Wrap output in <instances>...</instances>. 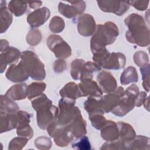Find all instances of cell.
Here are the masks:
<instances>
[{"mask_svg": "<svg viewBox=\"0 0 150 150\" xmlns=\"http://www.w3.org/2000/svg\"><path fill=\"white\" fill-rule=\"evenodd\" d=\"M124 22L128 28L125 38L129 43L141 47H146L149 45V30L141 15L131 13L125 19Z\"/></svg>", "mask_w": 150, "mask_h": 150, "instance_id": "obj_1", "label": "cell"}, {"mask_svg": "<svg viewBox=\"0 0 150 150\" xmlns=\"http://www.w3.org/2000/svg\"><path fill=\"white\" fill-rule=\"evenodd\" d=\"M119 34L117 26L112 22L108 21L104 25H96V28L90 40V49L92 53L105 48L113 43Z\"/></svg>", "mask_w": 150, "mask_h": 150, "instance_id": "obj_2", "label": "cell"}, {"mask_svg": "<svg viewBox=\"0 0 150 150\" xmlns=\"http://www.w3.org/2000/svg\"><path fill=\"white\" fill-rule=\"evenodd\" d=\"M20 62L33 80L40 81L46 77L45 65L33 52L23 51Z\"/></svg>", "mask_w": 150, "mask_h": 150, "instance_id": "obj_3", "label": "cell"}, {"mask_svg": "<svg viewBox=\"0 0 150 150\" xmlns=\"http://www.w3.org/2000/svg\"><path fill=\"white\" fill-rule=\"evenodd\" d=\"M139 93V87L136 84H132L128 87L119 104L111 111L112 114L118 117L127 114L135 107V98Z\"/></svg>", "mask_w": 150, "mask_h": 150, "instance_id": "obj_4", "label": "cell"}, {"mask_svg": "<svg viewBox=\"0 0 150 150\" xmlns=\"http://www.w3.org/2000/svg\"><path fill=\"white\" fill-rule=\"evenodd\" d=\"M46 129L49 136L53 138L54 143L59 147L67 146L74 138L67 127L61 125L57 120L50 124Z\"/></svg>", "mask_w": 150, "mask_h": 150, "instance_id": "obj_5", "label": "cell"}, {"mask_svg": "<svg viewBox=\"0 0 150 150\" xmlns=\"http://www.w3.org/2000/svg\"><path fill=\"white\" fill-rule=\"evenodd\" d=\"M75 100L69 98H62L60 100L57 121L61 125L67 126L81 112L79 107L75 105Z\"/></svg>", "mask_w": 150, "mask_h": 150, "instance_id": "obj_6", "label": "cell"}, {"mask_svg": "<svg viewBox=\"0 0 150 150\" xmlns=\"http://www.w3.org/2000/svg\"><path fill=\"white\" fill-rule=\"evenodd\" d=\"M46 44L57 58L64 59L71 54V49L69 45L58 35H50L47 39Z\"/></svg>", "mask_w": 150, "mask_h": 150, "instance_id": "obj_7", "label": "cell"}, {"mask_svg": "<svg viewBox=\"0 0 150 150\" xmlns=\"http://www.w3.org/2000/svg\"><path fill=\"white\" fill-rule=\"evenodd\" d=\"M59 108L55 105L46 107L36 111V121L38 127L42 129H46L52 122L57 121Z\"/></svg>", "mask_w": 150, "mask_h": 150, "instance_id": "obj_8", "label": "cell"}, {"mask_svg": "<svg viewBox=\"0 0 150 150\" xmlns=\"http://www.w3.org/2000/svg\"><path fill=\"white\" fill-rule=\"evenodd\" d=\"M69 4L60 2L58 5V11L66 18L71 19L78 15L83 14L86 9V2L83 1H67Z\"/></svg>", "mask_w": 150, "mask_h": 150, "instance_id": "obj_9", "label": "cell"}, {"mask_svg": "<svg viewBox=\"0 0 150 150\" xmlns=\"http://www.w3.org/2000/svg\"><path fill=\"white\" fill-rule=\"evenodd\" d=\"M97 2L101 11L113 13L117 16L122 15L130 6L129 1H97Z\"/></svg>", "mask_w": 150, "mask_h": 150, "instance_id": "obj_10", "label": "cell"}, {"mask_svg": "<svg viewBox=\"0 0 150 150\" xmlns=\"http://www.w3.org/2000/svg\"><path fill=\"white\" fill-rule=\"evenodd\" d=\"M124 94V88L119 86L114 92L101 96L99 100L104 112L108 113L111 112L119 104Z\"/></svg>", "mask_w": 150, "mask_h": 150, "instance_id": "obj_11", "label": "cell"}, {"mask_svg": "<svg viewBox=\"0 0 150 150\" xmlns=\"http://www.w3.org/2000/svg\"><path fill=\"white\" fill-rule=\"evenodd\" d=\"M126 63L125 56L120 52H109L100 66L105 69L117 70L123 69Z\"/></svg>", "mask_w": 150, "mask_h": 150, "instance_id": "obj_12", "label": "cell"}, {"mask_svg": "<svg viewBox=\"0 0 150 150\" xmlns=\"http://www.w3.org/2000/svg\"><path fill=\"white\" fill-rule=\"evenodd\" d=\"M79 33L83 36L87 37L93 35L96 30V24L93 16L88 13L80 15L77 21Z\"/></svg>", "mask_w": 150, "mask_h": 150, "instance_id": "obj_13", "label": "cell"}, {"mask_svg": "<svg viewBox=\"0 0 150 150\" xmlns=\"http://www.w3.org/2000/svg\"><path fill=\"white\" fill-rule=\"evenodd\" d=\"M50 12L49 8L43 6L29 13L27 16V22L32 28L43 25L49 18Z\"/></svg>", "mask_w": 150, "mask_h": 150, "instance_id": "obj_14", "label": "cell"}, {"mask_svg": "<svg viewBox=\"0 0 150 150\" xmlns=\"http://www.w3.org/2000/svg\"><path fill=\"white\" fill-rule=\"evenodd\" d=\"M5 76L9 81L14 83H21L26 81L29 77L21 62L18 63L12 64L5 73Z\"/></svg>", "mask_w": 150, "mask_h": 150, "instance_id": "obj_15", "label": "cell"}, {"mask_svg": "<svg viewBox=\"0 0 150 150\" xmlns=\"http://www.w3.org/2000/svg\"><path fill=\"white\" fill-rule=\"evenodd\" d=\"M22 53L15 47L9 46L6 50L1 52L0 72L2 73L8 64L16 63L21 57Z\"/></svg>", "mask_w": 150, "mask_h": 150, "instance_id": "obj_16", "label": "cell"}, {"mask_svg": "<svg viewBox=\"0 0 150 150\" xmlns=\"http://www.w3.org/2000/svg\"><path fill=\"white\" fill-rule=\"evenodd\" d=\"M78 85L82 97H101L103 95L101 88L93 79H83L80 80V83Z\"/></svg>", "mask_w": 150, "mask_h": 150, "instance_id": "obj_17", "label": "cell"}, {"mask_svg": "<svg viewBox=\"0 0 150 150\" xmlns=\"http://www.w3.org/2000/svg\"><path fill=\"white\" fill-rule=\"evenodd\" d=\"M97 80L100 84L103 93H110L117 88V83L112 74L107 71L100 72L97 76Z\"/></svg>", "mask_w": 150, "mask_h": 150, "instance_id": "obj_18", "label": "cell"}, {"mask_svg": "<svg viewBox=\"0 0 150 150\" xmlns=\"http://www.w3.org/2000/svg\"><path fill=\"white\" fill-rule=\"evenodd\" d=\"M66 127L76 138L85 135L87 133L86 121L83 119L81 112Z\"/></svg>", "mask_w": 150, "mask_h": 150, "instance_id": "obj_19", "label": "cell"}, {"mask_svg": "<svg viewBox=\"0 0 150 150\" xmlns=\"http://www.w3.org/2000/svg\"><path fill=\"white\" fill-rule=\"evenodd\" d=\"M17 111L9 113L0 111L1 134L16 128L18 125V119L16 115Z\"/></svg>", "mask_w": 150, "mask_h": 150, "instance_id": "obj_20", "label": "cell"}, {"mask_svg": "<svg viewBox=\"0 0 150 150\" xmlns=\"http://www.w3.org/2000/svg\"><path fill=\"white\" fill-rule=\"evenodd\" d=\"M101 138L107 141H111L119 138V130L117 123L111 120H107L104 127L100 129Z\"/></svg>", "mask_w": 150, "mask_h": 150, "instance_id": "obj_21", "label": "cell"}, {"mask_svg": "<svg viewBox=\"0 0 150 150\" xmlns=\"http://www.w3.org/2000/svg\"><path fill=\"white\" fill-rule=\"evenodd\" d=\"M28 87L25 83L16 84L11 86L5 95L14 101L23 100L28 97Z\"/></svg>", "mask_w": 150, "mask_h": 150, "instance_id": "obj_22", "label": "cell"}, {"mask_svg": "<svg viewBox=\"0 0 150 150\" xmlns=\"http://www.w3.org/2000/svg\"><path fill=\"white\" fill-rule=\"evenodd\" d=\"M60 96L62 98H69L75 100L82 97L81 92L79 85L74 82H69L59 91Z\"/></svg>", "mask_w": 150, "mask_h": 150, "instance_id": "obj_23", "label": "cell"}, {"mask_svg": "<svg viewBox=\"0 0 150 150\" xmlns=\"http://www.w3.org/2000/svg\"><path fill=\"white\" fill-rule=\"evenodd\" d=\"M125 149L149 150L150 139L144 135H137L125 144Z\"/></svg>", "mask_w": 150, "mask_h": 150, "instance_id": "obj_24", "label": "cell"}, {"mask_svg": "<svg viewBox=\"0 0 150 150\" xmlns=\"http://www.w3.org/2000/svg\"><path fill=\"white\" fill-rule=\"evenodd\" d=\"M117 124L119 130L118 139L123 141L125 144L136 136V132L130 124L122 121L118 122Z\"/></svg>", "mask_w": 150, "mask_h": 150, "instance_id": "obj_25", "label": "cell"}, {"mask_svg": "<svg viewBox=\"0 0 150 150\" xmlns=\"http://www.w3.org/2000/svg\"><path fill=\"white\" fill-rule=\"evenodd\" d=\"M1 33L5 32L11 26L13 16L11 12L6 8V1H1Z\"/></svg>", "mask_w": 150, "mask_h": 150, "instance_id": "obj_26", "label": "cell"}, {"mask_svg": "<svg viewBox=\"0 0 150 150\" xmlns=\"http://www.w3.org/2000/svg\"><path fill=\"white\" fill-rule=\"evenodd\" d=\"M84 108L88 115L94 114H101L103 115L104 114L100 100L96 99V97H88L84 103Z\"/></svg>", "mask_w": 150, "mask_h": 150, "instance_id": "obj_27", "label": "cell"}, {"mask_svg": "<svg viewBox=\"0 0 150 150\" xmlns=\"http://www.w3.org/2000/svg\"><path fill=\"white\" fill-rule=\"evenodd\" d=\"M138 81V76L136 69L133 66L127 67L121 74L120 82L122 85H127Z\"/></svg>", "mask_w": 150, "mask_h": 150, "instance_id": "obj_28", "label": "cell"}, {"mask_svg": "<svg viewBox=\"0 0 150 150\" xmlns=\"http://www.w3.org/2000/svg\"><path fill=\"white\" fill-rule=\"evenodd\" d=\"M19 110L18 104L14 100L8 98L5 95L0 97V111L5 112H14Z\"/></svg>", "mask_w": 150, "mask_h": 150, "instance_id": "obj_29", "label": "cell"}, {"mask_svg": "<svg viewBox=\"0 0 150 150\" xmlns=\"http://www.w3.org/2000/svg\"><path fill=\"white\" fill-rule=\"evenodd\" d=\"M28 8V2L21 1L12 0L9 2L8 9L16 16H21L24 14Z\"/></svg>", "mask_w": 150, "mask_h": 150, "instance_id": "obj_30", "label": "cell"}, {"mask_svg": "<svg viewBox=\"0 0 150 150\" xmlns=\"http://www.w3.org/2000/svg\"><path fill=\"white\" fill-rule=\"evenodd\" d=\"M46 84L44 82H33L28 87V98L32 100L43 94L45 90Z\"/></svg>", "mask_w": 150, "mask_h": 150, "instance_id": "obj_31", "label": "cell"}, {"mask_svg": "<svg viewBox=\"0 0 150 150\" xmlns=\"http://www.w3.org/2000/svg\"><path fill=\"white\" fill-rule=\"evenodd\" d=\"M86 62L80 59H76L72 61L71 63L70 74L71 77L75 80L80 79L81 75L84 69Z\"/></svg>", "mask_w": 150, "mask_h": 150, "instance_id": "obj_32", "label": "cell"}, {"mask_svg": "<svg viewBox=\"0 0 150 150\" xmlns=\"http://www.w3.org/2000/svg\"><path fill=\"white\" fill-rule=\"evenodd\" d=\"M52 105V101L43 93L32 101V106L36 111H38L41 108L51 106Z\"/></svg>", "mask_w": 150, "mask_h": 150, "instance_id": "obj_33", "label": "cell"}, {"mask_svg": "<svg viewBox=\"0 0 150 150\" xmlns=\"http://www.w3.org/2000/svg\"><path fill=\"white\" fill-rule=\"evenodd\" d=\"M65 27V22L63 19L59 16H53L50 21L49 29L54 33L62 32Z\"/></svg>", "mask_w": 150, "mask_h": 150, "instance_id": "obj_34", "label": "cell"}, {"mask_svg": "<svg viewBox=\"0 0 150 150\" xmlns=\"http://www.w3.org/2000/svg\"><path fill=\"white\" fill-rule=\"evenodd\" d=\"M42 38L40 31L39 29L32 28L26 35V42L30 46L38 45Z\"/></svg>", "mask_w": 150, "mask_h": 150, "instance_id": "obj_35", "label": "cell"}, {"mask_svg": "<svg viewBox=\"0 0 150 150\" xmlns=\"http://www.w3.org/2000/svg\"><path fill=\"white\" fill-rule=\"evenodd\" d=\"M76 139L77 140H76L71 144V146L73 148L79 150L91 149V144L89 139L87 136L83 135Z\"/></svg>", "mask_w": 150, "mask_h": 150, "instance_id": "obj_36", "label": "cell"}, {"mask_svg": "<svg viewBox=\"0 0 150 150\" xmlns=\"http://www.w3.org/2000/svg\"><path fill=\"white\" fill-rule=\"evenodd\" d=\"M133 59L135 64L140 67L145 66L149 64L148 54L142 50H139L135 52L134 54Z\"/></svg>", "mask_w": 150, "mask_h": 150, "instance_id": "obj_37", "label": "cell"}, {"mask_svg": "<svg viewBox=\"0 0 150 150\" xmlns=\"http://www.w3.org/2000/svg\"><path fill=\"white\" fill-rule=\"evenodd\" d=\"M29 139L23 137H17L13 138L9 143L8 149L21 150L27 144Z\"/></svg>", "mask_w": 150, "mask_h": 150, "instance_id": "obj_38", "label": "cell"}, {"mask_svg": "<svg viewBox=\"0 0 150 150\" xmlns=\"http://www.w3.org/2000/svg\"><path fill=\"white\" fill-rule=\"evenodd\" d=\"M92 126L96 129H101L107 122L106 118L101 114H94L88 115Z\"/></svg>", "mask_w": 150, "mask_h": 150, "instance_id": "obj_39", "label": "cell"}, {"mask_svg": "<svg viewBox=\"0 0 150 150\" xmlns=\"http://www.w3.org/2000/svg\"><path fill=\"white\" fill-rule=\"evenodd\" d=\"M35 145L38 149L47 150L51 148L52 142L50 138L45 136H40L35 140Z\"/></svg>", "mask_w": 150, "mask_h": 150, "instance_id": "obj_40", "label": "cell"}, {"mask_svg": "<svg viewBox=\"0 0 150 150\" xmlns=\"http://www.w3.org/2000/svg\"><path fill=\"white\" fill-rule=\"evenodd\" d=\"M100 149H108V150H112V149H125V143L122 141L121 139H118L114 141H107L104 144H103Z\"/></svg>", "mask_w": 150, "mask_h": 150, "instance_id": "obj_41", "label": "cell"}, {"mask_svg": "<svg viewBox=\"0 0 150 150\" xmlns=\"http://www.w3.org/2000/svg\"><path fill=\"white\" fill-rule=\"evenodd\" d=\"M149 70L150 64L140 67V71L142 74V86L147 91H149Z\"/></svg>", "mask_w": 150, "mask_h": 150, "instance_id": "obj_42", "label": "cell"}, {"mask_svg": "<svg viewBox=\"0 0 150 150\" xmlns=\"http://www.w3.org/2000/svg\"><path fill=\"white\" fill-rule=\"evenodd\" d=\"M16 134L18 136L31 139L33 135V130L29 124H26L16 127Z\"/></svg>", "mask_w": 150, "mask_h": 150, "instance_id": "obj_43", "label": "cell"}, {"mask_svg": "<svg viewBox=\"0 0 150 150\" xmlns=\"http://www.w3.org/2000/svg\"><path fill=\"white\" fill-rule=\"evenodd\" d=\"M130 5L134 6L136 9L141 11H145L147 9L149 1H129Z\"/></svg>", "mask_w": 150, "mask_h": 150, "instance_id": "obj_44", "label": "cell"}, {"mask_svg": "<svg viewBox=\"0 0 150 150\" xmlns=\"http://www.w3.org/2000/svg\"><path fill=\"white\" fill-rule=\"evenodd\" d=\"M67 68L66 62L61 59H59L53 63V70L55 73H60L64 71Z\"/></svg>", "mask_w": 150, "mask_h": 150, "instance_id": "obj_45", "label": "cell"}, {"mask_svg": "<svg viewBox=\"0 0 150 150\" xmlns=\"http://www.w3.org/2000/svg\"><path fill=\"white\" fill-rule=\"evenodd\" d=\"M147 94L145 91H141L137 95L135 101V106L136 107H141L144 102L146 101L147 98Z\"/></svg>", "mask_w": 150, "mask_h": 150, "instance_id": "obj_46", "label": "cell"}, {"mask_svg": "<svg viewBox=\"0 0 150 150\" xmlns=\"http://www.w3.org/2000/svg\"><path fill=\"white\" fill-rule=\"evenodd\" d=\"M28 5L30 8L32 9H38L39 7H40L42 5V1H35V2H28Z\"/></svg>", "mask_w": 150, "mask_h": 150, "instance_id": "obj_47", "label": "cell"}, {"mask_svg": "<svg viewBox=\"0 0 150 150\" xmlns=\"http://www.w3.org/2000/svg\"><path fill=\"white\" fill-rule=\"evenodd\" d=\"M9 47V43L5 39L1 40V52L6 50Z\"/></svg>", "mask_w": 150, "mask_h": 150, "instance_id": "obj_48", "label": "cell"}, {"mask_svg": "<svg viewBox=\"0 0 150 150\" xmlns=\"http://www.w3.org/2000/svg\"><path fill=\"white\" fill-rule=\"evenodd\" d=\"M148 101H149V97H148L146 101L144 102V103L143 104L144 105V107L145 108H146L148 111H149V103H148Z\"/></svg>", "mask_w": 150, "mask_h": 150, "instance_id": "obj_49", "label": "cell"}]
</instances>
